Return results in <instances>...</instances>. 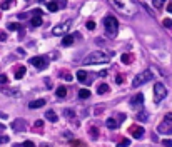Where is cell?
I'll use <instances>...</instances> for the list:
<instances>
[{"label": "cell", "mask_w": 172, "mask_h": 147, "mask_svg": "<svg viewBox=\"0 0 172 147\" xmlns=\"http://www.w3.org/2000/svg\"><path fill=\"white\" fill-rule=\"evenodd\" d=\"M17 53H19V55H25V53H24V49H19V50H17Z\"/></svg>", "instance_id": "obj_45"}, {"label": "cell", "mask_w": 172, "mask_h": 147, "mask_svg": "<svg viewBox=\"0 0 172 147\" xmlns=\"http://www.w3.org/2000/svg\"><path fill=\"white\" fill-rule=\"evenodd\" d=\"M64 115H65L67 119H74L75 114H74V110H70V109H65V110H64Z\"/></svg>", "instance_id": "obj_28"}, {"label": "cell", "mask_w": 172, "mask_h": 147, "mask_svg": "<svg viewBox=\"0 0 172 147\" xmlns=\"http://www.w3.org/2000/svg\"><path fill=\"white\" fill-rule=\"evenodd\" d=\"M167 12H169V13H172V0L169 2V5H167Z\"/></svg>", "instance_id": "obj_43"}, {"label": "cell", "mask_w": 172, "mask_h": 147, "mask_svg": "<svg viewBox=\"0 0 172 147\" xmlns=\"http://www.w3.org/2000/svg\"><path fill=\"white\" fill-rule=\"evenodd\" d=\"M105 126L109 127V129H117V127H119V120H115V119H107V120H105Z\"/></svg>", "instance_id": "obj_18"}, {"label": "cell", "mask_w": 172, "mask_h": 147, "mask_svg": "<svg viewBox=\"0 0 172 147\" xmlns=\"http://www.w3.org/2000/svg\"><path fill=\"white\" fill-rule=\"evenodd\" d=\"M0 129H3V124H0Z\"/></svg>", "instance_id": "obj_49"}, {"label": "cell", "mask_w": 172, "mask_h": 147, "mask_svg": "<svg viewBox=\"0 0 172 147\" xmlns=\"http://www.w3.org/2000/svg\"><path fill=\"white\" fill-rule=\"evenodd\" d=\"M13 147H22V144H15V146H13Z\"/></svg>", "instance_id": "obj_46"}, {"label": "cell", "mask_w": 172, "mask_h": 147, "mask_svg": "<svg viewBox=\"0 0 172 147\" xmlns=\"http://www.w3.org/2000/svg\"><path fill=\"white\" fill-rule=\"evenodd\" d=\"M55 94H57V97H60V99H62V97H65V95H67V89L64 85H60L59 89H57V92H55Z\"/></svg>", "instance_id": "obj_21"}, {"label": "cell", "mask_w": 172, "mask_h": 147, "mask_svg": "<svg viewBox=\"0 0 172 147\" xmlns=\"http://www.w3.org/2000/svg\"><path fill=\"white\" fill-rule=\"evenodd\" d=\"M28 62H30L32 65H35L37 69H42V70L47 69V59H45V57H32Z\"/></svg>", "instance_id": "obj_8"}, {"label": "cell", "mask_w": 172, "mask_h": 147, "mask_svg": "<svg viewBox=\"0 0 172 147\" xmlns=\"http://www.w3.org/2000/svg\"><path fill=\"white\" fill-rule=\"evenodd\" d=\"M79 97L80 99H89V97H90V90H89V89H80Z\"/></svg>", "instance_id": "obj_20"}, {"label": "cell", "mask_w": 172, "mask_h": 147, "mask_svg": "<svg viewBox=\"0 0 172 147\" xmlns=\"http://www.w3.org/2000/svg\"><path fill=\"white\" fill-rule=\"evenodd\" d=\"M45 105V99H37V100H32L28 102V107L30 109H40V107Z\"/></svg>", "instance_id": "obj_13"}, {"label": "cell", "mask_w": 172, "mask_h": 147, "mask_svg": "<svg viewBox=\"0 0 172 147\" xmlns=\"http://www.w3.org/2000/svg\"><path fill=\"white\" fill-rule=\"evenodd\" d=\"M45 119L50 120V122H57V114L53 112V110H47L45 112Z\"/></svg>", "instance_id": "obj_19"}, {"label": "cell", "mask_w": 172, "mask_h": 147, "mask_svg": "<svg viewBox=\"0 0 172 147\" xmlns=\"http://www.w3.org/2000/svg\"><path fill=\"white\" fill-rule=\"evenodd\" d=\"M42 147H50V146H49V144H44V146H42Z\"/></svg>", "instance_id": "obj_48"}, {"label": "cell", "mask_w": 172, "mask_h": 147, "mask_svg": "<svg viewBox=\"0 0 172 147\" xmlns=\"http://www.w3.org/2000/svg\"><path fill=\"white\" fill-rule=\"evenodd\" d=\"M64 79L65 80H72V75H70V74H64Z\"/></svg>", "instance_id": "obj_44"}, {"label": "cell", "mask_w": 172, "mask_h": 147, "mask_svg": "<svg viewBox=\"0 0 172 147\" xmlns=\"http://www.w3.org/2000/svg\"><path fill=\"white\" fill-rule=\"evenodd\" d=\"M87 28H89V30H94V28H95V22L89 20V22H87Z\"/></svg>", "instance_id": "obj_36"}, {"label": "cell", "mask_w": 172, "mask_h": 147, "mask_svg": "<svg viewBox=\"0 0 172 147\" xmlns=\"http://www.w3.org/2000/svg\"><path fill=\"white\" fill-rule=\"evenodd\" d=\"M5 142H8V137L7 135H0V144H5Z\"/></svg>", "instance_id": "obj_37"}, {"label": "cell", "mask_w": 172, "mask_h": 147, "mask_svg": "<svg viewBox=\"0 0 172 147\" xmlns=\"http://www.w3.org/2000/svg\"><path fill=\"white\" fill-rule=\"evenodd\" d=\"M90 137H92V139H97V137H99V130H97V129H90Z\"/></svg>", "instance_id": "obj_32"}, {"label": "cell", "mask_w": 172, "mask_h": 147, "mask_svg": "<svg viewBox=\"0 0 172 147\" xmlns=\"http://www.w3.org/2000/svg\"><path fill=\"white\" fill-rule=\"evenodd\" d=\"M32 15H42V10L35 8V10H32Z\"/></svg>", "instance_id": "obj_40"}, {"label": "cell", "mask_w": 172, "mask_h": 147, "mask_svg": "<svg viewBox=\"0 0 172 147\" xmlns=\"http://www.w3.org/2000/svg\"><path fill=\"white\" fill-rule=\"evenodd\" d=\"M35 127H37V129L44 127V122H42V120H37V122H35Z\"/></svg>", "instance_id": "obj_38"}, {"label": "cell", "mask_w": 172, "mask_h": 147, "mask_svg": "<svg viewBox=\"0 0 172 147\" xmlns=\"http://www.w3.org/2000/svg\"><path fill=\"white\" fill-rule=\"evenodd\" d=\"M7 82H8L7 75L5 74H0V85H7Z\"/></svg>", "instance_id": "obj_30"}, {"label": "cell", "mask_w": 172, "mask_h": 147, "mask_svg": "<svg viewBox=\"0 0 172 147\" xmlns=\"http://www.w3.org/2000/svg\"><path fill=\"white\" fill-rule=\"evenodd\" d=\"M22 147H35V144H33L32 140H25V142L22 144Z\"/></svg>", "instance_id": "obj_35"}, {"label": "cell", "mask_w": 172, "mask_h": 147, "mask_svg": "<svg viewBox=\"0 0 172 147\" xmlns=\"http://www.w3.org/2000/svg\"><path fill=\"white\" fill-rule=\"evenodd\" d=\"M137 119L142 120V122H147V120H149V114L147 112H140L139 115H137Z\"/></svg>", "instance_id": "obj_27"}, {"label": "cell", "mask_w": 172, "mask_h": 147, "mask_svg": "<svg viewBox=\"0 0 172 147\" xmlns=\"http://www.w3.org/2000/svg\"><path fill=\"white\" fill-rule=\"evenodd\" d=\"M129 144H130V140L129 139H122L119 144H117V147H129Z\"/></svg>", "instance_id": "obj_29"}, {"label": "cell", "mask_w": 172, "mask_h": 147, "mask_svg": "<svg viewBox=\"0 0 172 147\" xmlns=\"http://www.w3.org/2000/svg\"><path fill=\"white\" fill-rule=\"evenodd\" d=\"M10 127H12L15 132H24V130L27 129V122L24 119H15L12 122V126H10Z\"/></svg>", "instance_id": "obj_9"}, {"label": "cell", "mask_w": 172, "mask_h": 147, "mask_svg": "<svg viewBox=\"0 0 172 147\" xmlns=\"http://www.w3.org/2000/svg\"><path fill=\"white\" fill-rule=\"evenodd\" d=\"M164 3H166V0H152V5L155 7V8H162Z\"/></svg>", "instance_id": "obj_26"}, {"label": "cell", "mask_w": 172, "mask_h": 147, "mask_svg": "<svg viewBox=\"0 0 172 147\" xmlns=\"http://www.w3.org/2000/svg\"><path fill=\"white\" fill-rule=\"evenodd\" d=\"M132 62V53H122V64H130Z\"/></svg>", "instance_id": "obj_22"}, {"label": "cell", "mask_w": 172, "mask_h": 147, "mask_svg": "<svg viewBox=\"0 0 172 147\" xmlns=\"http://www.w3.org/2000/svg\"><path fill=\"white\" fill-rule=\"evenodd\" d=\"M110 5L119 10L120 13H124L126 17H134L137 13V3L135 0H109Z\"/></svg>", "instance_id": "obj_1"}, {"label": "cell", "mask_w": 172, "mask_h": 147, "mask_svg": "<svg viewBox=\"0 0 172 147\" xmlns=\"http://www.w3.org/2000/svg\"><path fill=\"white\" fill-rule=\"evenodd\" d=\"M167 95V89L164 84H160L157 82L155 85H154V102H160V100H164Z\"/></svg>", "instance_id": "obj_6"}, {"label": "cell", "mask_w": 172, "mask_h": 147, "mask_svg": "<svg viewBox=\"0 0 172 147\" xmlns=\"http://www.w3.org/2000/svg\"><path fill=\"white\" fill-rule=\"evenodd\" d=\"M130 134H132V137L134 139H142V135H144V129L140 126H135L130 129Z\"/></svg>", "instance_id": "obj_11"}, {"label": "cell", "mask_w": 172, "mask_h": 147, "mask_svg": "<svg viewBox=\"0 0 172 147\" xmlns=\"http://www.w3.org/2000/svg\"><path fill=\"white\" fill-rule=\"evenodd\" d=\"M77 35H64V39H62V45L64 47H70L74 44V39H75Z\"/></svg>", "instance_id": "obj_14"}, {"label": "cell", "mask_w": 172, "mask_h": 147, "mask_svg": "<svg viewBox=\"0 0 172 147\" xmlns=\"http://www.w3.org/2000/svg\"><path fill=\"white\" fill-rule=\"evenodd\" d=\"M20 24H13V22H10V24H8V25H7V28H8V30H12V32H15V30H20Z\"/></svg>", "instance_id": "obj_24"}, {"label": "cell", "mask_w": 172, "mask_h": 147, "mask_svg": "<svg viewBox=\"0 0 172 147\" xmlns=\"http://www.w3.org/2000/svg\"><path fill=\"white\" fill-rule=\"evenodd\" d=\"M157 132L159 134H172V112L166 114L164 120L157 127Z\"/></svg>", "instance_id": "obj_5"}, {"label": "cell", "mask_w": 172, "mask_h": 147, "mask_svg": "<svg viewBox=\"0 0 172 147\" xmlns=\"http://www.w3.org/2000/svg\"><path fill=\"white\" fill-rule=\"evenodd\" d=\"M144 104V95L142 94H135L132 99H130V105L132 107H140Z\"/></svg>", "instance_id": "obj_10"}, {"label": "cell", "mask_w": 172, "mask_h": 147, "mask_svg": "<svg viewBox=\"0 0 172 147\" xmlns=\"http://www.w3.org/2000/svg\"><path fill=\"white\" fill-rule=\"evenodd\" d=\"M112 59V53H105L100 52V50H95V52H90L85 59L82 60L84 65H97V64H109Z\"/></svg>", "instance_id": "obj_2"}, {"label": "cell", "mask_w": 172, "mask_h": 147, "mask_svg": "<svg viewBox=\"0 0 172 147\" xmlns=\"http://www.w3.org/2000/svg\"><path fill=\"white\" fill-rule=\"evenodd\" d=\"M25 72H27V69L24 65H17L15 70H13V75H15V79H22L25 75Z\"/></svg>", "instance_id": "obj_12"}, {"label": "cell", "mask_w": 172, "mask_h": 147, "mask_svg": "<svg viewBox=\"0 0 172 147\" xmlns=\"http://www.w3.org/2000/svg\"><path fill=\"white\" fill-rule=\"evenodd\" d=\"M104 27H105V35L109 39H115L117 33H119V22L115 17L112 15H107L104 19Z\"/></svg>", "instance_id": "obj_3"}, {"label": "cell", "mask_w": 172, "mask_h": 147, "mask_svg": "<svg viewBox=\"0 0 172 147\" xmlns=\"http://www.w3.org/2000/svg\"><path fill=\"white\" fill-rule=\"evenodd\" d=\"M115 82H117V84H122V82H124V77H122V75H117V80H115Z\"/></svg>", "instance_id": "obj_42"}, {"label": "cell", "mask_w": 172, "mask_h": 147, "mask_svg": "<svg viewBox=\"0 0 172 147\" xmlns=\"http://www.w3.org/2000/svg\"><path fill=\"white\" fill-rule=\"evenodd\" d=\"M97 92H99V94H105V92H109V85H107V84H100L99 89H97Z\"/></svg>", "instance_id": "obj_25"}, {"label": "cell", "mask_w": 172, "mask_h": 147, "mask_svg": "<svg viewBox=\"0 0 172 147\" xmlns=\"http://www.w3.org/2000/svg\"><path fill=\"white\" fill-rule=\"evenodd\" d=\"M47 8L50 10V12H57L60 7H59V2H55V0H50V2H47Z\"/></svg>", "instance_id": "obj_16"}, {"label": "cell", "mask_w": 172, "mask_h": 147, "mask_svg": "<svg viewBox=\"0 0 172 147\" xmlns=\"http://www.w3.org/2000/svg\"><path fill=\"white\" fill-rule=\"evenodd\" d=\"M3 94H7V95H17V90H12V89H3Z\"/></svg>", "instance_id": "obj_33"}, {"label": "cell", "mask_w": 172, "mask_h": 147, "mask_svg": "<svg viewBox=\"0 0 172 147\" xmlns=\"http://www.w3.org/2000/svg\"><path fill=\"white\" fill-rule=\"evenodd\" d=\"M152 79H154L152 72H150L149 69H146V70H142L140 74L135 75V79L132 80V87L134 89H135V87H140V85H144L146 82H149V80H152Z\"/></svg>", "instance_id": "obj_4"}, {"label": "cell", "mask_w": 172, "mask_h": 147, "mask_svg": "<svg viewBox=\"0 0 172 147\" xmlns=\"http://www.w3.org/2000/svg\"><path fill=\"white\" fill-rule=\"evenodd\" d=\"M30 25H32V27H40V25H42V15H32V19H30Z\"/></svg>", "instance_id": "obj_15"}, {"label": "cell", "mask_w": 172, "mask_h": 147, "mask_svg": "<svg viewBox=\"0 0 172 147\" xmlns=\"http://www.w3.org/2000/svg\"><path fill=\"white\" fill-rule=\"evenodd\" d=\"M13 2H15V0H5V2H2V10H8V8L13 5Z\"/></svg>", "instance_id": "obj_23"}, {"label": "cell", "mask_w": 172, "mask_h": 147, "mask_svg": "<svg viewBox=\"0 0 172 147\" xmlns=\"http://www.w3.org/2000/svg\"><path fill=\"white\" fill-rule=\"evenodd\" d=\"M37 2H50V0H37Z\"/></svg>", "instance_id": "obj_47"}, {"label": "cell", "mask_w": 172, "mask_h": 147, "mask_svg": "<svg viewBox=\"0 0 172 147\" xmlns=\"http://www.w3.org/2000/svg\"><path fill=\"white\" fill-rule=\"evenodd\" d=\"M65 5H67V2H65V0H59V7H60V8H64Z\"/></svg>", "instance_id": "obj_39"}, {"label": "cell", "mask_w": 172, "mask_h": 147, "mask_svg": "<svg viewBox=\"0 0 172 147\" xmlns=\"http://www.w3.org/2000/svg\"><path fill=\"white\" fill-rule=\"evenodd\" d=\"M162 146L164 147H172V140L171 139H164L162 140Z\"/></svg>", "instance_id": "obj_34"}, {"label": "cell", "mask_w": 172, "mask_h": 147, "mask_svg": "<svg viewBox=\"0 0 172 147\" xmlns=\"http://www.w3.org/2000/svg\"><path fill=\"white\" fill-rule=\"evenodd\" d=\"M70 25H72V22H70V20H65V22L59 24L57 27H53L52 33L53 35H65V33L70 30Z\"/></svg>", "instance_id": "obj_7"}, {"label": "cell", "mask_w": 172, "mask_h": 147, "mask_svg": "<svg viewBox=\"0 0 172 147\" xmlns=\"http://www.w3.org/2000/svg\"><path fill=\"white\" fill-rule=\"evenodd\" d=\"M162 24H164V27H167V28H172V20L171 19H164Z\"/></svg>", "instance_id": "obj_31"}, {"label": "cell", "mask_w": 172, "mask_h": 147, "mask_svg": "<svg viewBox=\"0 0 172 147\" xmlns=\"http://www.w3.org/2000/svg\"><path fill=\"white\" fill-rule=\"evenodd\" d=\"M77 79H79L80 82L90 84V80H87V72H85V70H79V72H77Z\"/></svg>", "instance_id": "obj_17"}, {"label": "cell", "mask_w": 172, "mask_h": 147, "mask_svg": "<svg viewBox=\"0 0 172 147\" xmlns=\"http://www.w3.org/2000/svg\"><path fill=\"white\" fill-rule=\"evenodd\" d=\"M5 40H7V35L0 32V42H5Z\"/></svg>", "instance_id": "obj_41"}]
</instances>
